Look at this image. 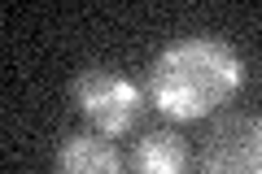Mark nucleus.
Returning <instances> with one entry per match:
<instances>
[{"label": "nucleus", "instance_id": "1", "mask_svg": "<svg viewBox=\"0 0 262 174\" xmlns=\"http://www.w3.org/2000/svg\"><path fill=\"white\" fill-rule=\"evenodd\" d=\"M245 83V61L214 35H184L149 65V101L170 122H196L223 109Z\"/></svg>", "mask_w": 262, "mask_h": 174}, {"label": "nucleus", "instance_id": "2", "mask_svg": "<svg viewBox=\"0 0 262 174\" xmlns=\"http://www.w3.org/2000/svg\"><path fill=\"white\" fill-rule=\"evenodd\" d=\"M75 105L96 127V135L114 139V135L136 131V122H140V113H144V92L131 79L105 70V65H88L75 79Z\"/></svg>", "mask_w": 262, "mask_h": 174}, {"label": "nucleus", "instance_id": "3", "mask_svg": "<svg viewBox=\"0 0 262 174\" xmlns=\"http://www.w3.org/2000/svg\"><path fill=\"white\" fill-rule=\"evenodd\" d=\"M201 174H262V118L232 113L201 144Z\"/></svg>", "mask_w": 262, "mask_h": 174}, {"label": "nucleus", "instance_id": "4", "mask_svg": "<svg viewBox=\"0 0 262 174\" xmlns=\"http://www.w3.org/2000/svg\"><path fill=\"white\" fill-rule=\"evenodd\" d=\"M57 174H122V157L105 135H66L57 148Z\"/></svg>", "mask_w": 262, "mask_h": 174}, {"label": "nucleus", "instance_id": "5", "mask_svg": "<svg viewBox=\"0 0 262 174\" xmlns=\"http://www.w3.org/2000/svg\"><path fill=\"white\" fill-rule=\"evenodd\" d=\"M131 174H188V144L175 131H149L131 148Z\"/></svg>", "mask_w": 262, "mask_h": 174}]
</instances>
